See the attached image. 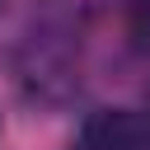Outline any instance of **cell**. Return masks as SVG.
<instances>
[{"label":"cell","instance_id":"6da1fadb","mask_svg":"<svg viewBox=\"0 0 150 150\" xmlns=\"http://www.w3.org/2000/svg\"><path fill=\"white\" fill-rule=\"evenodd\" d=\"M70 150H150V122L136 108H98L84 117Z\"/></svg>","mask_w":150,"mask_h":150},{"label":"cell","instance_id":"7a4b0ae2","mask_svg":"<svg viewBox=\"0 0 150 150\" xmlns=\"http://www.w3.org/2000/svg\"><path fill=\"white\" fill-rule=\"evenodd\" d=\"M122 28L136 52H150V0H122Z\"/></svg>","mask_w":150,"mask_h":150},{"label":"cell","instance_id":"3957f363","mask_svg":"<svg viewBox=\"0 0 150 150\" xmlns=\"http://www.w3.org/2000/svg\"><path fill=\"white\" fill-rule=\"evenodd\" d=\"M145 122H150V112H145Z\"/></svg>","mask_w":150,"mask_h":150}]
</instances>
